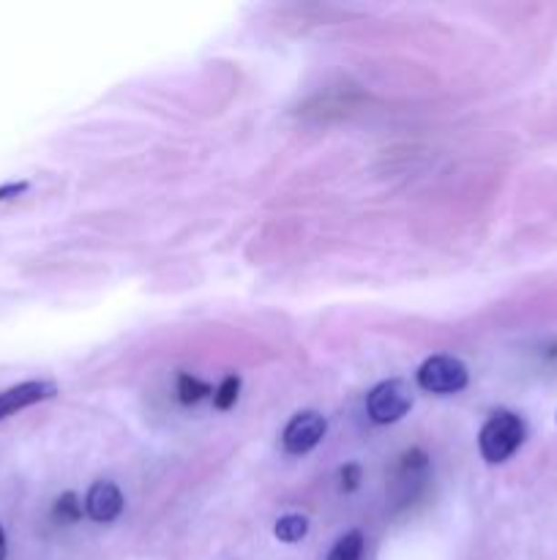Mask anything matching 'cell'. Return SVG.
<instances>
[{
    "mask_svg": "<svg viewBox=\"0 0 557 560\" xmlns=\"http://www.w3.org/2000/svg\"><path fill=\"white\" fill-rule=\"evenodd\" d=\"M525 421L517 416V413H509V410H500L495 413L484 427H481V435H479V449L484 454L487 462L498 465V462H506L522 443H525Z\"/></svg>",
    "mask_w": 557,
    "mask_h": 560,
    "instance_id": "obj_1",
    "label": "cell"
},
{
    "mask_svg": "<svg viewBox=\"0 0 557 560\" xmlns=\"http://www.w3.org/2000/svg\"><path fill=\"white\" fill-rule=\"evenodd\" d=\"M468 380V367L454 356H432L418 369V386L429 394H457Z\"/></svg>",
    "mask_w": 557,
    "mask_h": 560,
    "instance_id": "obj_2",
    "label": "cell"
},
{
    "mask_svg": "<svg viewBox=\"0 0 557 560\" xmlns=\"http://www.w3.org/2000/svg\"><path fill=\"white\" fill-rule=\"evenodd\" d=\"M366 408H369V416L375 424H394L402 416H407V410L413 408V391L399 378L383 380L380 386L372 389Z\"/></svg>",
    "mask_w": 557,
    "mask_h": 560,
    "instance_id": "obj_3",
    "label": "cell"
},
{
    "mask_svg": "<svg viewBox=\"0 0 557 560\" xmlns=\"http://www.w3.org/2000/svg\"><path fill=\"white\" fill-rule=\"evenodd\" d=\"M325 430H328V421L325 416L315 413V410H306V413H298L287 427H284V435H282V443L290 454H306L312 451L323 438H325Z\"/></svg>",
    "mask_w": 557,
    "mask_h": 560,
    "instance_id": "obj_4",
    "label": "cell"
},
{
    "mask_svg": "<svg viewBox=\"0 0 557 560\" xmlns=\"http://www.w3.org/2000/svg\"><path fill=\"white\" fill-rule=\"evenodd\" d=\"M57 394L55 383L49 380H27V383H19V386H11L5 391H0V421H5L8 416L30 408V405H38L44 399H52Z\"/></svg>",
    "mask_w": 557,
    "mask_h": 560,
    "instance_id": "obj_5",
    "label": "cell"
},
{
    "mask_svg": "<svg viewBox=\"0 0 557 560\" xmlns=\"http://www.w3.org/2000/svg\"><path fill=\"white\" fill-rule=\"evenodd\" d=\"M123 512V495L120 490L112 484V482H96L88 495H85V514L93 520V523H112L118 520Z\"/></svg>",
    "mask_w": 557,
    "mask_h": 560,
    "instance_id": "obj_6",
    "label": "cell"
},
{
    "mask_svg": "<svg viewBox=\"0 0 557 560\" xmlns=\"http://www.w3.org/2000/svg\"><path fill=\"white\" fill-rule=\"evenodd\" d=\"M306 534H309V520L301 517V514H287V517H282V520L276 523V528H273V536H276L279 542H284V544H295V542H301Z\"/></svg>",
    "mask_w": 557,
    "mask_h": 560,
    "instance_id": "obj_7",
    "label": "cell"
},
{
    "mask_svg": "<svg viewBox=\"0 0 557 560\" xmlns=\"http://www.w3.org/2000/svg\"><path fill=\"white\" fill-rule=\"evenodd\" d=\"M361 555H364V534L350 531L331 547L328 560H361Z\"/></svg>",
    "mask_w": 557,
    "mask_h": 560,
    "instance_id": "obj_8",
    "label": "cell"
},
{
    "mask_svg": "<svg viewBox=\"0 0 557 560\" xmlns=\"http://www.w3.org/2000/svg\"><path fill=\"white\" fill-rule=\"evenodd\" d=\"M178 394H181V402L183 405H191V402H200L202 397H208L211 394V386L208 383H202V380H197L194 375H181L178 378Z\"/></svg>",
    "mask_w": 557,
    "mask_h": 560,
    "instance_id": "obj_9",
    "label": "cell"
},
{
    "mask_svg": "<svg viewBox=\"0 0 557 560\" xmlns=\"http://www.w3.org/2000/svg\"><path fill=\"white\" fill-rule=\"evenodd\" d=\"M238 391H241V378L238 375H227L222 380V386L213 391V405L219 410H230L238 402Z\"/></svg>",
    "mask_w": 557,
    "mask_h": 560,
    "instance_id": "obj_10",
    "label": "cell"
},
{
    "mask_svg": "<svg viewBox=\"0 0 557 560\" xmlns=\"http://www.w3.org/2000/svg\"><path fill=\"white\" fill-rule=\"evenodd\" d=\"M79 517H82V503L77 501V495H74V493L60 495L57 503H55V520H60V523H77Z\"/></svg>",
    "mask_w": 557,
    "mask_h": 560,
    "instance_id": "obj_11",
    "label": "cell"
},
{
    "mask_svg": "<svg viewBox=\"0 0 557 560\" xmlns=\"http://www.w3.org/2000/svg\"><path fill=\"white\" fill-rule=\"evenodd\" d=\"M339 479H342V490L345 493H353V490H358V484H361V468L358 465H345L342 471H339Z\"/></svg>",
    "mask_w": 557,
    "mask_h": 560,
    "instance_id": "obj_12",
    "label": "cell"
},
{
    "mask_svg": "<svg viewBox=\"0 0 557 560\" xmlns=\"http://www.w3.org/2000/svg\"><path fill=\"white\" fill-rule=\"evenodd\" d=\"M27 181H16V183H5V186H0V200H11V197H19V194H25L27 192Z\"/></svg>",
    "mask_w": 557,
    "mask_h": 560,
    "instance_id": "obj_13",
    "label": "cell"
},
{
    "mask_svg": "<svg viewBox=\"0 0 557 560\" xmlns=\"http://www.w3.org/2000/svg\"><path fill=\"white\" fill-rule=\"evenodd\" d=\"M5 534H3V528H0V560H5Z\"/></svg>",
    "mask_w": 557,
    "mask_h": 560,
    "instance_id": "obj_14",
    "label": "cell"
}]
</instances>
